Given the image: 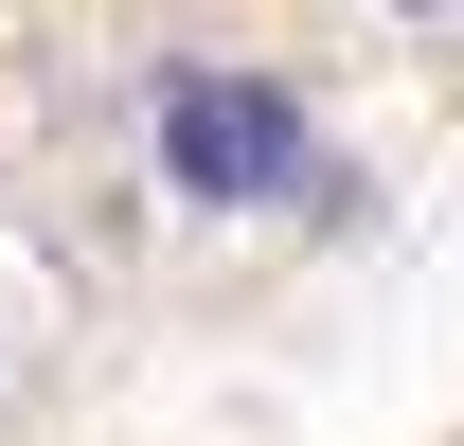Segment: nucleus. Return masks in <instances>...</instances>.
<instances>
[{
    "label": "nucleus",
    "instance_id": "1",
    "mask_svg": "<svg viewBox=\"0 0 464 446\" xmlns=\"http://www.w3.org/2000/svg\"><path fill=\"white\" fill-rule=\"evenodd\" d=\"M125 161H143V197H179V215H215V232H304V215L357 197L340 125L304 108L268 54H161L125 90Z\"/></svg>",
    "mask_w": 464,
    "mask_h": 446
},
{
    "label": "nucleus",
    "instance_id": "2",
    "mask_svg": "<svg viewBox=\"0 0 464 446\" xmlns=\"http://www.w3.org/2000/svg\"><path fill=\"white\" fill-rule=\"evenodd\" d=\"M0 375H18V339H0Z\"/></svg>",
    "mask_w": 464,
    "mask_h": 446
}]
</instances>
